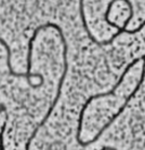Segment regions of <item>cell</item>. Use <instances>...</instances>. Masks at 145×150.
I'll return each instance as SVG.
<instances>
[{"label":"cell","mask_w":145,"mask_h":150,"mask_svg":"<svg viewBox=\"0 0 145 150\" xmlns=\"http://www.w3.org/2000/svg\"><path fill=\"white\" fill-rule=\"evenodd\" d=\"M0 43L5 47L6 49V52H7V66H8V69H9V74L11 75V76H16V77H27V74L26 73H17V72H15L14 69H13V67H11V50H10V47H9V45L2 39V38L0 37Z\"/></svg>","instance_id":"obj_3"},{"label":"cell","mask_w":145,"mask_h":150,"mask_svg":"<svg viewBox=\"0 0 145 150\" xmlns=\"http://www.w3.org/2000/svg\"><path fill=\"white\" fill-rule=\"evenodd\" d=\"M144 80H145V60H143V67H142V74H141V79H139V81H138V83H137V85H136V88L132 91V93L129 94L128 97L126 98V100H125V103H122V106L118 109V112H116V114H113V116H111V118L109 120V122L101 129L99 131V133L92 139V140H90V141H83L81 139V135H76V141H77V143L81 146V147H87V146H90V144H92V143H94L95 141H98L101 138V135L103 134V132L106 131V130H108L109 127L112 125V123L115 122L116 120H117L118 117L122 114V112L126 109V107L128 106V103H129V101L132 100V98H134L135 97V94L137 93V91L139 90V88H141V85L143 84V82H144Z\"/></svg>","instance_id":"obj_2"},{"label":"cell","mask_w":145,"mask_h":150,"mask_svg":"<svg viewBox=\"0 0 145 150\" xmlns=\"http://www.w3.org/2000/svg\"><path fill=\"white\" fill-rule=\"evenodd\" d=\"M52 28L54 30H57L58 31V34H59V38H60V40H61V42H63V75H61V77L59 79V83H58V88H57V94H56V98H54L53 103L52 105L49 107V109H48V112L45 114L44 118L41 121V123L36 126L35 129H34V131L32 132V134H31V137L28 138V140L26 142V146H25V150H30L31 148V144H32V141L33 139L36 137V134H37V132L40 131V129L44 125L46 121L49 120V117H50V115H51V112H53V109L56 108V106L58 105L59 103V98H60V94H61V89H63V82H65V80H66V76H67V73H68V58H67V52H68V45H67V41H66V38L63 35V32L61 28L59 26V25H57V24H54V23H45V24H42V25H39L37 28L34 30V32L32 33V35L33 37H37V34L40 33V31H42V30H44V28Z\"/></svg>","instance_id":"obj_1"}]
</instances>
